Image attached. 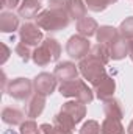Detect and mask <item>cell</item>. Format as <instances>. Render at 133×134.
Returning a JSON list of instances; mask_svg holds the SVG:
<instances>
[{
  "instance_id": "cell-18",
  "label": "cell",
  "mask_w": 133,
  "mask_h": 134,
  "mask_svg": "<svg viewBox=\"0 0 133 134\" xmlns=\"http://www.w3.org/2000/svg\"><path fill=\"white\" fill-rule=\"evenodd\" d=\"M97 30H99L97 22L93 17H89V16H85L83 19H80L77 22V31H78V34H81L85 37L94 36V34L97 33Z\"/></svg>"
},
{
  "instance_id": "cell-9",
  "label": "cell",
  "mask_w": 133,
  "mask_h": 134,
  "mask_svg": "<svg viewBox=\"0 0 133 134\" xmlns=\"http://www.w3.org/2000/svg\"><path fill=\"white\" fill-rule=\"evenodd\" d=\"M61 112H66L75 123H80L85 119V115H86V104L80 100L66 101L61 106Z\"/></svg>"
},
{
  "instance_id": "cell-32",
  "label": "cell",
  "mask_w": 133,
  "mask_h": 134,
  "mask_svg": "<svg viewBox=\"0 0 133 134\" xmlns=\"http://www.w3.org/2000/svg\"><path fill=\"white\" fill-rule=\"evenodd\" d=\"M127 134H133V122H130V125L127 126Z\"/></svg>"
},
{
  "instance_id": "cell-30",
  "label": "cell",
  "mask_w": 133,
  "mask_h": 134,
  "mask_svg": "<svg viewBox=\"0 0 133 134\" xmlns=\"http://www.w3.org/2000/svg\"><path fill=\"white\" fill-rule=\"evenodd\" d=\"M2 47H3V52H5V55H3V58H2V61H0V63L3 64V63H5V61L8 59V56H9V48H8V47H6L5 44H2Z\"/></svg>"
},
{
  "instance_id": "cell-4",
  "label": "cell",
  "mask_w": 133,
  "mask_h": 134,
  "mask_svg": "<svg viewBox=\"0 0 133 134\" xmlns=\"http://www.w3.org/2000/svg\"><path fill=\"white\" fill-rule=\"evenodd\" d=\"M33 89H34L33 81L28 80V78H14L5 87V91H6V94L9 97H13L14 100H21V101L30 98Z\"/></svg>"
},
{
  "instance_id": "cell-10",
  "label": "cell",
  "mask_w": 133,
  "mask_h": 134,
  "mask_svg": "<svg viewBox=\"0 0 133 134\" xmlns=\"http://www.w3.org/2000/svg\"><path fill=\"white\" fill-rule=\"evenodd\" d=\"M80 70L78 66H75L74 63L70 61H63V63H58L55 70H53V75L57 76L58 81L64 83V81H70V80H75L78 76Z\"/></svg>"
},
{
  "instance_id": "cell-23",
  "label": "cell",
  "mask_w": 133,
  "mask_h": 134,
  "mask_svg": "<svg viewBox=\"0 0 133 134\" xmlns=\"http://www.w3.org/2000/svg\"><path fill=\"white\" fill-rule=\"evenodd\" d=\"M117 0H85V5H86V8L89 9V11H93V13H102V11H105L110 5H113V3H116Z\"/></svg>"
},
{
  "instance_id": "cell-28",
  "label": "cell",
  "mask_w": 133,
  "mask_h": 134,
  "mask_svg": "<svg viewBox=\"0 0 133 134\" xmlns=\"http://www.w3.org/2000/svg\"><path fill=\"white\" fill-rule=\"evenodd\" d=\"M38 134H55V128H53V125L42 123V125H39V128H38Z\"/></svg>"
},
{
  "instance_id": "cell-7",
  "label": "cell",
  "mask_w": 133,
  "mask_h": 134,
  "mask_svg": "<svg viewBox=\"0 0 133 134\" xmlns=\"http://www.w3.org/2000/svg\"><path fill=\"white\" fill-rule=\"evenodd\" d=\"M19 39L28 47H38L44 41V36H42V30L36 24L27 22L19 28Z\"/></svg>"
},
{
  "instance_id": "cell-20",
  "label": "cell",
  "mask_w": 133,
  "mask_h": 134,
  "mask_svg": "<svg viewBox=\"0 0 133 134\" xmlns=\"http://www.w3.org/2000/svg\"><path fill=\"white\" fill-rule=\"evenodd\" d=\"M108 50H110V58H113L116 61L124 59L129 55V42H125V39L119 37L116 42H113L108 47Z\"/></svg>"
},
{
  "instance_id": "cell-5",
  "label": "cell",
  "mask_w": 133,
  "mask_h": 134,
  "mask_svg": "<svg viewBox=\"0 0 133 134\" xmlns=\"http://www.w3.org/2000/svg\"><path fill=\"white\" fill-rule=\"evenodd\" d=\"M66 52L72 59H78L81 61L83 58H86L91 52V44L88 41V37L81 36V34H74L69 37L66 44Z\"/></svg>"
},
{
  "instance_id": "cell-3",
  "label": "cell",
  "mask_w": 133,
  "mask_h": 134,
  "mask_svg": "<svg viewBox=\"0 0 133 134\" xmlns=\"http://www.w3.org/2000/svg\"><path fill=\"white\" fill-rule=\"evenodd\" d=\"M78 70H80L81 76H83L88 83H91L93 86L106 75L105 64H102L100 61H97L96 58H93L91 55H88L86 58H83V59L78 63Z\"/></svg>"
},
{
  "instance_id": "cell-33",
  "label": "cell",
  "mask_w": 133,
  "mask_h": 134,
  "mask_svg": "<svg viewBox=\"0 0 133 134\" xmlns=\"http://www.w3.org/2000/svg\"><path fill=\"white\" fill-rule=\"evenodd\" d=\"M3 134H16V133H14L13 130H8V131H5V133H3Z\"/></svg>"
},
{
  "instance_id": "cell-15",
  "label": "cell",
  "mask_w": 133,
  "mask_h": 134,
  "mask_svg": "<svg viewBox=\"0 0 133 134\" xmlns=\"http://www.w3.org/2000/svg\"><path fill=\"white\" fill-rule=\"evenodd\" d=\"M44 108H45V97L39 95V94H33L27 104V117H30V119L39 117L42 114Z\"/></svg>"
},
{
  "instance_id": "cell-1",
  "label": "cell",
  "mask_w": 133,
  "mask_h": 134,
  "mask_svg": "<svg viewBox=\"0 0 133 134\" xmlns=\"http://www.w3.org/2000/svg\"><path fill=\"white\" fill-rule=\"evenodd\" d=\"M69 22H70V16H69L67 9L47 8L36 16V25L41 30H45L49 33L60 31V30L66 28Z\"/></svg>"
},
{
  "instance_id": "cell-14",
  "label": "cell",
  "mask_w": 133,
  "mask_h": 134,
  "mask_svg": "<svg viewBox=\"0 0 133 134\" xmlns=\"http://www.w3.org/2000/svg\"><path fill=\"white\" fill-rule=\"evenodd\" d=\"M19 28V16L13 11L0 13V31L2 33H14Z\"/></svg>"
},
{
  "instance_id": "cell-24",
  "label": "cell",
  "mask_w": 133,
  "mask_h": 134,
  "mask_svg": "<svg viewBox=\"0 0 133 134\" xmlns=\"http://www.w3.org/2000/svg\"><path fill=\"white\" fill-rule=\"evenodd\" d=\"M119 36L125 41H133V16L127 17L125 20L121 22L119 25Z\"/></svg>"
},
{
  "instance_id": "cell-31",
  "label": "cell",
  "mask_w": 133,
  "mask_h": 134,
  "mask_svg": "<svg viewBox=\"0 0 133 134\" xmlns=\"http://www.w3.org/2000/svg\"><path fill=\"white\" fill-rule=\"evenodd\" d=\"M129 56H130V59L133 61V41L129 42Z\"/></svg>"
},
{
  "instance_id": "cell-25",
  "label": "cell",
  "mask_w": 133,
  "mask_h": 134,
  "mask_svg": "<svg viewBox=\"0 0 133 134\" xmlns=\"http://www.w3.org/2000/svg\"><path fill=\"white\" fill-rule=\"evenodd\" d=\"M78 134H100V123L97 120H88L83 123Z\"/></svg>"
},
{
  "instance_id": "cell-29",
  "label": "cell",
  "mask_w": 133,
  "mask_h": 134,
  "mask_svg": "<svg viewBox=\"0 0 133 134\" xmlns=\"http://www.w3.org/2000/svg\"><path fill=\"white\" fill-rule=\"evenodd\" d=\"M2 8H5V9L19 8V0H2Z\"/></svg>"
},
{
  "instance_id": "cell-11",
  "label": "cell",
  "mask_w": 133,
  "mask_h": 134,
  "mask_svg": "<svg viewBox=\"0 0 133 134\" xmlns=\"http://www.w3.org/2000/svg\"><path fill=\"white\" fill-rule=\"evenodd\" d=\"M41 8L42 5L39 0H22L17 8V13H19V17L30 20V19H36V16L41 13Z\"/></svg>"
},
{
  "instance_id": "cell-2",
  "label": "cell",
  "mask_w": 133,
  "mask_h": 134,
  "mask_svg": "<svg viewBox=\"0 0 133 134\" xmlns=\"http://www.w3.org/2000/svg\"><path fill=\"white\" fill-rule=\"evenodd\" d=\"M60 94L63 97H69V98H75V100L83 101L85 104H88V103H91L94 100V91H91L88 87V84L83 80H78V78L61 83Z\"/></svg>"
},
{
  "instance_id": "cell-12",
  "label": "cell",
  "mask_w": 133,
  "mask_h": 134,
  "mask_svg": "<svg viewBox=\"0 0 133 134\" xmlns=\"http://www.w3.org/2000/svg\"><path fill=\"white\" fill-rule=\"evenodd\" d=\"M96 37H97V42L102 44V45H106L110 47L113 42H116L121 36H119V30L114 28V27H110V25H102L99 27L97 33H96Z\"/></svg>"
},
{
  "instance_id": "cell-34",
  "label": "cell",
  "mask_w": 133,
  "mask_h": 134,
  "mask_svg": "<svg viewBox=\"0 0 133 134\" xmlns=\"http://www.w3.org/2000/svg\"><path fill=\"white\" fill-rule=\"evenodd\" d=\"M132 122H133V120H132Z\"/></svg>"
},
{
  "instance_id": "cell-17",
  "label": "cell",
  "mask_w": 133,
  "mask_h": 134,
  "mask_svg": "<svg viewBox=\"0 0 133 134\" xmlns=\"http://www.w3.org/2000/svg\"><path fill=\"white\" fill-rule=\"evenodd\" d=\"M32 59H33V63L36 64V66L45 67L47 64L53 63V55L50 53V50L47 48V45L41 42V45H38V47L33 50Z\"/></svg>"
},
{
  "instance_id": "cell-8",
  "label": "cell",
  "mask_w": 133,
  "mask_h": 134,
  "mask_svg": "<svg viewBox=\"0 0 133 134\" xmlns=\"http://www.w3.org/2000/svg\"><path fill=\"white\" fill-rule=\"evenodd\" d=\"M94 94L99 100H108L114 95V91H116V81L110 76V75H105L102 80H99L94 86Z\"/></svg>"
},
{
  "instance_id": "cell-27",
  "label": "cell",
  "mask_w": 133,
  "mask_h": 134,
  "mask_svg": "<svg viewBox=\"0 0 133 134\" xmlns=\"http://www.w3.org/2000/svg\"><path fill=\"white\" fill-rule=\"evenodd\" d=\"M38 125L34 122V119L30 120H25L22 125H21V134H38Z\"/></svg>"
},
{
  "instance_id": "cell-6",
  "label": "cell",
  "mask_w": 133,
  "mask_h": 134,
  "mask_svg": "<svg viewBox=\"0 0 133 134\" xmlns=\"http://www.w3.org/2000/svg\"><path fill=\"white\" fill-rule=\"evenodd\" d=\"M57 76L53 73H49V72H41L39 75H36L33 80V87H34V94H39V95H52L57 89Z\"/></svg>"
},
{
  "instance_id": "cell-13",
  "label": "cell",
  "mask_w": 133,
  "mask_h": 134,
  "mask_svg": "<svg viewBox=\"0 0 133 134\" xmlns=\"http://www.w3.org/2000/svg\"><path fill=\"white\" fill-rule=\"evenodd\" d=\"M103 112H105V117L108 119H117V120H122L124 119V109H122V104L121 101L114 97L108 98V100H103Z\"/></svg>"
},
{
  "instance_id": "cell-26",
  "label": "cell",
  "mask_w": 133,
  "mask_h": 134,
  "mask_svg": "<svg viewBox=\"0 0 133 134\" xmlns=\"http://www.w3.org/2000/svg\"><path fill=\"white\" fill-rule=\"evenodd\" d=\"M16 53L19 55V58H21L24 63H27V61L32 58V55H33V52L30 50V47L25 45L24 42H19V44L16 45Z\"/></svg>"
},
{
  "instance_id": "cell-21",
  "label": "cell",
  "mask_w": 133,
  "mask_h": 134,
  "mask_svg": "<svg viewBox=\"0 0 133 134\" xmlns=\"http://www.w3.org/2000/svg\"><path fill=\"white\" fill-rule=\"evenodd\" d=\"M86 5H85V0H69V5H67V11H69V16L70 19L74 20H80L86 16Z\"/></svg>"
},
{
  "instance_id": "cell-16",
  "label": "cell",
  "mask_w": 133,
  "mask_h": 134,
  "mask_svg": "<svg viewBox=\"0 0 133 134\" xmlns=\"http://www.w3.org/2000/svg\"><path fill=\"white\" fill-rule=\"evenodd\" d=\"M2 120L9 126H16V125L21 126L24 123V112L17 108L6 106V108L2 109Z\"/></svg>"
},
{
  "instance_id": "cell-19",
  "label": "cell",
  "mask_w": 133,
  "mask_h": 134,
  "mask_svg": "<svg viewBox=\"0 0 133 134\" xmlns=\"http://www.w3.org/2000/svg\"><path fill=\"white\" fill-rule=\"evenodd\" d=\"M100 134H127V130L121 120L105 117V120L100 123Z\"/></svg>"
},
{
  "instance_id": "cell-22",
  "label": "cell",
  "mask_w": 133,
  "mask_h": 134,
  "mask_svg": "<svg viewBox=\"0 0 133 134\" xmlns=\"http://www.w3.org/2000/svg\"><path fill=\"white\" fill-rule=\"evenodd\" d=\"M89 55L93 56V58H96L97 61H100L102 64H108V61H110V50H108V47L106 45H102V44H96L94 47H91V52H89Z\"/></svg>"
}]
</instances>
